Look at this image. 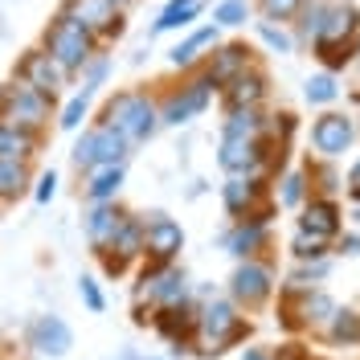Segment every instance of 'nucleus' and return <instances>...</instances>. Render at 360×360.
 I'll list each match as a JSON object with an SVG mask.
<instances>
[{
	"instance_id": "nucleus-1",
	"label": "nucleus",
	"mask_w": 360,
	"mask_h": 360,
	"mask_svg": "<svg viewBox=\"0 0 360 360\" xmlns=\"http://www.w3.org/2000/svg\"><path fill=\"white\" fill-rule=\"evenodd\" d=\"M98 123L115 127L131 148L148 143V139L164 127L160 103L148 94V90H115L111 98H107V107H103V119H98Z\"/></svg>"
},
{
	"instance_id": "nucleus-2",
	"label": "nucleus",
	"mask_w": 360,
	"mask_h": 360,
	"mask_svg": "<svg viewBox=\"0 0 360 360\" xmlns=\"http://www.w3.org/2000/svg\"><path fill=\"white\" fill-rule=\"evenodd\" d=\"M41 49L66 70V74H82V70L103 53L98 37H94L74 13H66V8H58V17L49 21V29H45V37H41Z\"/></svg>"
},
{
	"instance_id": "nucleus-3",
	"label": "nucleus",
	"mask_w": 360,
	"mask_h": 360,
	"mask_svg": "<svg viewBox=\"0 0 360 360\" xmlns=\"http://www.w3.org/2000/svg\"><path fill=\"white\" fill-rule=\"evenodd\" d=\"M311 53L323 62L328 74L352 66L360 53V4L352 0H332V13H328V25L319 33V41L311 45Z\"/></svg>"
},
{
	"instance_id": "nucleus-4",
	"label": "nucleus",
	"mask_w": 360,
	"mask_h": 360,
	"mask_svg": "<svg viewBox=\"0 0 360 360\" xmlns=\"http://www.w3.org/2000/svg\"><path fill=\"white\" fill-rule=\"evenodd\" d=\"M250 336V319L238 315L233 299H209L201 311H197V344H201V356H221L225 348L242 344Z\"/></svg>"
},
{
	"instance_id": "nucleus-5",
	"label": "nucleus",
	"mask_w": 360,
	"mask_h": 360,
	"mask_svg": "<svg viewBox=\"0 0 360 360\" xmlns=\"http://www.w3.org/2000/svg\"><path fill=\"white\" fill-rule=\"evenodd\" d=\"M49 111H53V98L33 86H25L21 78H13V82L0 86V123H13L21 131L37 135L49 123Z\"/></svg>"
},
{
	"instance_id": "nucleus-6",
	"label": "nucleus",
	"mask_w": 360,
	"mask_h": 360,
	"mask_svg": "<svg viewBox=\"0 0 360 360\" xmlns=\"http://www.w3.org/2000/svg\"><path fill=\"white\" fill-rule=\"evenodd\" d=\"M127 152H131V143L115 131V127L94 123V127H86L82 139L74 143V168L90 176V172H98V168H115V164H123Z\"/></svg>"
},
{
	"instance_id": "nucleus-7",
	"label": "nucleus",
	"mask_w": 360,
	"mask_h": 360,
	"mask_svg": "<svg viewBox=\"0 0 360 360\" xmlns=\"http://www.w3.org/2000/svg\"><path fill=\"white\" fill-rule=\"evenodd\" d=\"M213 82H209V74L197 70L188 82H180L176 90H168L164 98H160V119H164V127H184V123H193L197 115H205V107L213 103Z\"/></svg>"
},
{
	"instance_id": "nucleus-8",
	"label": "nucleus",
	"mask_w": 360,
	"mask_h": 360,
	"mask_svg": "<svg viewBox=\"0 0 360 360\" xmlns=\"http://www.w3.org/2000/svg\"><path fill=\"white\" fill-rule=\"evenodd\" d=\"M221 201L229 209V217L238 221H250V217H262L270 221V197H266V180L262 176H229L221 188Z\"/></svg>"
},
{
	"instance_id": "nucleus-9",
	"label": "nucleus",
	"mask_w": 360,
	"mask_h": 360,
	"mask_svg": "<svg viewBox=\"0 0 360 360\" xmlns=\"http://www.w3.org/2000/svg\"><path fill=\"white\" fill-rule=\"evenodd\" d=\"M270 295H274V270L266 262H258V258H246V262H238V270L229 274V299L238 303V307H262Z\"/></svg>"
},
{
	"instance_id": "nucleus-10",
	"label": "nucleus",
	"mask_w": 360,
	"mask_h": 360,
	"mask_svg": "<svg viewBox=\"0 0 360 360\" xmlns=\"http://www.w3.org/2000/svg\"><path fill=\"white\" fill-rule=\"evenodd\" d=\"M356 119L344 111H323L319 119L311 123V148L319 152L323 160H340L352 143H356Z\"/></svg>"
},
{
	"instance_id": "nucleus-11",
	"label": "nucleus",
	"mask_w": 360,
	"mask_h": 360,
	"mask_svg": "<svg viewBox=\"0 0 360 360\" xmlns=\"http://www.w3.org/2000/svg\"><path fill=\"white\" fill-rule=\"evenodd\" d=\"M62 8H66V13H74L78 21L86 25L90 33L98 37V45H107V41H115V37H123V29H127L123 13L115 8L111 0H66Z\"/></svg>"
},
{
	"instance_id": "nucleus-12",
	"label": "nucleus",
	"mask_w": 360,
	"mask_h": 360,
	"mask_svg": "<svg viewBox=\"0 0 360 360\" xmlns=\"http://www.w3.org/2000/svg\"><path fill=\"white\" fill-rule=\"evenodd\" d=\"M180 250H184V229L172 217L152 213V221H143V258L156 266H172Z\"/></svg>"
},
{
	"instance_id": "nucleus-13",
	"label": "nucleus",
	"mask_w": 360,
	"mask_h": 360,
	"mask_svg": "<svg viewBox=\"0 0 360 360\" xmlns=\"http://www.w3.org/2000/svg\"><path fill=\"white\" fill-rule=\"evenodd\" d=\"M254 66V49H250L246 41H221L209 58H205V74H209V82L217 90H225L233 78H242L246 70Z\"/></svg>"
},
{
	"instance_id": "nucleus-14",
	"label": "nucleus",
	"mask_w": 360,
	"mask_h": 360,
	"mask_svg": "<svg viewBox=\"0 0 360 360\" xmlns=\"http://www.w3.org/2000/svg\"><path fill=\"white\" fill-rule=\"evenodd\" d=\"M17 78H21L25 86L41 90V94H49V98H58V90L66 86V70L58 66L45 49H25L21 62H17Z\"/></svg>"
},
{
	"instance_id": "nucleus-15",
	"label": "nucleus",
	"mask_w": 360,
	"mask_h": 360,
	"mask_svg": "<svg viewBox=\"0 0 360 360\" xmlns=\"http://www.w3.org/2000/svg\"><path fill=\"white\" fill-rule=\"evenodd\" d=\"M217 45H221V29L213 21L197 25V29H188V37H184L176 49H168V66L172 70H201L205 58H209Z\"/></svg>"
},
{
	"instance_id": "nucleus-16",
	"label": "nucleus",
	"mask_w": 360,
	"mask_h": 360,
	"mask_svg": "<svg viewBox=\"0 0 360 360\" xmlns=\"http://www.w3.org/2000/svg\"><path fill=\"white\" fill-rule=\"evenodd\" d=\"M266 90H270V78H266V70L254 66L242 74V78H233L229 86L221 90V103H225V115L229 111H250V107H262V98H266Z\"/></svg>"
},
{
	"instance_id": "nucleus-17",
	"label": "nucleus",
	"mask_w": 360,
	"mask_h": 360,
	"mask_svg": "<svg viewBox=\"0 0 360 360\" xmlns=\"http://www.w3.org/2000/svg\"><path fill=\"white\" fill-rule=\"evenodd\" d=\"M299 229H303V233H315V238L336 242L340 229H344V213H340L336 197H311V201L303 205V213H299Z\"/></svg>"
},
{
	"instance_id": "nucleus-18",
	"label": "nucleus",
	"mask_w": 360,
	"mask_h": 360,
	"mask_svg": "<svg viewBox=\"0 0 360 360\" xmlns=\"http://www.w3.org/2000/svg\"><path fill=\"white\" fill-rule=\"evenodd\" d=\"M127 221V213L119 209V205H94L86 213V242L94 246V254H107L115 246V238H119V229Z\"/></svg>"
},
{
	"instance_id": "nucleus-19",
	"label": "nucleus",
	"mask_w": 360,
	"mask_h": 360,
	"mask_svg": "<svg viewBox=\"0 0 360 360\" xmlns=\"http://www.w3.org/2000/svg\"><path fill=\"white\" fill-rule=\"evenodd\" d=\"M29 344L41 352V356H66L70 344H74V332L62 315H41L33 328H29Z\"/></svg>"
},
{
	"instance_id": "nucleus-20",
	"label": "nucleus",
	"mask_w": 360,
	"mask_h": 360,
	"mask_svg": "<svg viewBox=\"0 0 360 360\" xmlns=\"http://www.w3.org/2000/svg\"><path fill=\"white\" fill-rule=\"evenodd\" d=\"M266 238H270V221L250 217V221H238L225 233V250H229L238 262H246V258H258V250L266 246Z\"/></svg>"
},
{
	"instance_id": "nucleus-21",
	"label": "nucleus",
	"mask_w": 360,
	"mask_h": 360,
	"mask_svg": "<svg viewBox=\"0 0 360 360\" xmlns=\"http://www.w3.org/2000/svg\"><path fill=\"white\" fill-rule=\"evenodd\" d=\"M152 328H156L168 344L184 348L188 340H197V311H193V307H164V311L152 315Z\"/></svg>"
},
{
	"instance_id": "nucleus-22",
	"label": "nucleus",
	"mask_w": 360,
	"mask_h": 360,
	"mask_svg": "<svg viewBox=\"0 0 360 360\" xmlns=\"http://www.w3.org/2000/svg\"><path fill=\"white\" fill-rule=\"evenodd\" d=\"M205 13V0H168L152 21V33H176V29H197Z\"/></svg>"
},
{
	"instance_id": "nucleus-23",
	"label": "nucleus",
	"mask_w": 360,
	"mask_h": 360,
	"mask_svg": "<svg viewBox=\"0 0 360 360\" xmlns=\"http://www.w3.org/2000/svg\"><path fill=\"white\" fill-rule=\"evenodd\" d=\"M336 299L328 291H303L299 295V307H295V315H299V328H328L332 323V315H336Z\"/></svg>"
},
{
	"instance_id": "nucleus-24",
	"label": "nucleus",
	"mask_w": 360,
	"mask_h": 360,
	"mask_svg": "<svg viewBox=\"0 0 360 360\" xmlns=\"http://www.w3.org/2000/svg\"><path fill=\"white\" fill-rule=\"evenodd\" d=\"M270 131V119L262 115V107L250 111H229L221 123V139H262Z\"/></svg>"
},
{
	"instance_id": "nucleus-25",
	"label": "nucleus",
	"mask_w": 360,
	"mask_h": 360,
	"mask_svg": "<svg viewBox=\"0 0 360 360\" xmlns=\"http://www.w3.org/2000/svg\"><path fill=\"white\" fill-rule=\"evenodd\" d=\"M328 13H332V0H303L299 17H295V41L315 45L323 25H328Z\"/></svg>"
},
{
	"instance_id": "nucleus-26",
	"label": "nucleus",
	"mask_w": 360,
	"mask_h": 360,
	"mask_svg": "<svg viewBox=\"0 0 360 360\" xmlns=\"http://www.w3.org/2000/svg\"><path fill=\"white\" fill-rule=\"evenodd\" d=\"M123 164H115V168H98V172H90L86 184H82V193H86L90 205H111L119 197V188H123Z\"/></svg>"
},
{
	"instance_id": "nucleus-27",
	"label": "nucleus",
	"mask_w": 360,
	"mask_h": 360,
	"mask_svg": "<svg viewBox=\"0 0 360 360\" xmlns=\"http://www.w3.org/2000/svg\"><path fill=\"white\" fill-rule=\"evenodd\" d=\"M33 152H37V135L21 131L13 123H0V160H21V164H29Z\"/></svg>"
},
{
	"instance_id": "nucleus-28",
	"label": "nucleus",
	"mask_w": 360,
	"mask_h": 360,
	"mask_svg": "<svg viewBox=\"0 0 360 360\" xmlns=\"http://www.w3.org/2000/svg\"><path fill=\"white\" fill-rule=\"evenodd\" d=\"M323 336H328V344H336V348H352V344H360V311L340 307V311L332 315V323L323 328Z\"/></svg>"
},
{
	"instance_id": "nucleus-29",
	"label": "nucleus",
	"mask_w": 360,
	"mask_h": 360,
	"mask_svg": "<svg viewBox=\"0 0 360 360\" xmlns=\"http://www.w3.org/2000/svg\"><path fill=\"white\" fill-rule=\"evenodd\" d=\"M111 250L119 254V258H127V262L143 258V217L127 213V221H123V229H119V238H115Z\"/></svg>"
},
{
	"instance_id": "nucleus-30",
	"label": "nucleus",
	"mask_w": 360,
	"mask_h": 360,
	"mask_svg": "<svg viewBox=\"0 0 360 360\" xmlns=\"http://www.w3.org/2000/svg\"><path fill=\"white\" fill-rule=\"evenodd\" d=\"M303 98L311 103V107H332L340 98V82H336V74H311L307 82H303Z\"/></svg>"
},
{
	"instance_id": "nucleus-31",
	"label": "nucleus",
	"mask_w": 360,
	"mask_h": 360,
	"mask_svg": "<svg viewBox=\"0 0 360 360\" xmlns=\"http://www.w3.org/2000/svg\"><path fill=\"white\" fill-rule=\"evenodd\" d=\"M254 17V4L250 0H217L213 4V25L217 29H242Z\"/></svg>"
},
{
	"instance_id": "nucleus-32",
	"label": "nucleus",
	"mask_w": 360,
	"mask_h": 360,
	"mask_svg": "<svg viewBox=\"0 0 360 360\" xmlns=\"http://www.w3.org/2000/svg\"><path fill=\"white\" fill-rule=\"evenodd\" d=\"M336 242H328V238H315V233H303V229H295L291 238V254L299 262H323L328 254H332Z\"/></svg>"
},
{
	"instance_id": "nucleus-33",
	"label": "nucleus",
	"mask_w": 360,
	"mask_h": 360,
	"mask_svg": "<svg viewBox=\"0 0 360 360\" xmlns=\"http://www.w3.org/2000/svg\"><path fill=\"white\" fill-rule=\"evenodd\" d=\"M29 184V168L21 160H0V197L4 201H17Z\"/></svg>"
},
{
	"instance_id": "nucleus-34",
	"label": "nucleus",
	"mask_w": 360,
	"mask_h": 360,
	"mask_svg": "<svg viewBox=\"0 0 360 360\" xmlns=\"http://www.w3.org/2000/svg\"><path fill=\"white\" fill-rule=\"evenodd\" d=\"M258 41L266 45L270 53H295V37L287 33V25H270V21H254Z\"/></svg>"
},
{
	"instance_id": "nucleus-35",
	"label": "nucleus",
	"mask_w": 360,
	"mask_h": 360,
	"mask_svg": "<svg viewBox=\"0 0 360 360\" xmlns=\"http://www.w3.org/2000/svg\"><path fill=\"white\" fill-rule=\"evenodd\" d=\"M254 8H258V17L270 25H287L299 17V8H303V0H254Z\"/></svg>"
},
{
	"instance_id": "nucleus-36",
	"label": "nucleus",
	"mask_w": 360,
	"mask_h": 360,
	"mask_svg": "<svg viewBox=\"0 0 360 360\" xmlns=\"http://www.w3.org/2000/svg\"><path fill=\"white\" fill-rule=\"evenodd\" d=\"M307 172H287L283 176V188H278V205H287V209H303L307 205Z\"/></svg>"
},
{
	"instance_id": "nucleus-37",
	"label": "nucleus",
	"mask_w": 360,
	"mask_h": 360,
	"mask_svg": "<svg viewBox=\"0 0 360 360\" xmlns=\"http://www.w3.org/2000/svg\"><path fill=\"white\" fill-rule=\"evenodd\" d=\"M303 172H307V180H319L311 197H336V188H340V172L332 168V160H328V164H307Z\"/></svg>"
},
{
	"instance_id": "nucleus-38",
	"label": "nucleus",
	"mask_w": 360,
	"mask_h": 360,
	"mask_svg": "<svg viewBox=\"0 0 360 360\" xmlns=\"http://www.w3.org/2000/svg\"><path fill=\"white\" fill-rule=\"evenodd\" d=\"M86 111H90V94H74L66 107H62V115H58V127H62V131H78L82 119H86Z\"/></svg>"
},
{
	"instance_id": "nucleus-39",
	"label": "nucleus",
	"mask_w": 360,
	"mask_h": 360,
	"mask_svg": "<svg viewBox=\"0 0 360 360\" xmlns=\"http://www.w3.org/2000/svg\"><path fill=\"white\" fill-rule=\"evenodd\" d=\"M107 74H111V58H107V53H98V58L82 70V94H94V90L107 82Z\"/></svg>"
},
{
	"instance_id": "nucleus-40",
	"label": "nucleus",
	"mask_w": 360,
	"mask_h": 360,
	"mask_svg": "<svg viewBox=\"0 0 360 360\" xmlns=\"http://www.w3.org/2000/svg\"><path fill=\"white\" fill-rule=\"evenodd\" d=\"M78 295H82V303H86L94 315L107 307V299H103V291H98V283H94V278H78Z\"/></svg>"
},
{
	"instance_id": "nucleus-41",
	"label": "nucleus",
	"mask_w": 360,
	"mask_h": 360,
	"mask_svg": "<svg viewBox=\"0 0 360 360\" xmlns=\"http://www.w3.org/2000/svg\"><path fill=\"white\" fill-rule=\"evenodd\" d=\"M53 193H58V176H53V172H45V176L37 180V193H33V197H37V205H49V201H53Z\"/></svg>"
},
{
	"instance_id": "nucleus-42",
	"label": "nucleus",
	"mask_w": 360,
	"mask_h": 360,
	"mask_svg": "<svg viewBox=\"0 0 360 360\" xmlns=\"http://www.w3.org/2000/svg\"><path fill=\"white\" fill-rule=\"evenodd\" d=\"M336 250H340V254H352V258H360V229H356V233H340Z\"/></svg>"
},
{
	"instance_id": "nucleus-43",
	"label": "nucleus",
	"mask_w": 360,
	"mask_h": 360,
	"mask_svg": "<svg viewBox=\"0 0 360 360\" xmlns=\"http://www.w3.org/2000/svg\"><path fill=\"white\" fill-rule=\"evenodd\" d=\"M274 360H307V352H303L299 344H287V348H278V352H274Z\"/></svg>"
},
{
	"instance_id": "nucleus-44",
	"label": "nucleus",
	"mask_w": 360,
	"mask_h": 360,
	"mask_svg": "<svg viewBox=\"0 0 360 360\" xmlns=\"http://www.w3.org/2000/svg\"><path fill=\"white\" fill-rule=\"evenodd\" d=\"M242 360H274V352H266V348H246Z\"/></svg>"
},
{
	"instance_id": "nucleus-45",
	"label": "nucleus",
	"mask_w": 360,
	"mask_h": 360,
	"mask_svg": "<svg viewBox=\"0 0 360 360\" xmlns=\"http://www.w3.org/2000/svg\"><path fill=\"white\" fill-rule=\"evenodd\" d=\"M348 188H360V160L352 164V172H348Z\"/></svg>"
},
{
	"instance_id": "nucleus-46",
	"label": "nucleus",
	"mask_w": 360,
	"mask_h": 360,
	"mask_svg": "<svg viewBox=\"0 0 360 360\" xmlns=\"http://www.w3.org/2000/svg\"><path fill=\"white\" fill-rule=\"evenodd\" d=\"M115 8H119V13H123V8H127V4H131V0H111Z\"/></svg>"
},
{
	"instance_id": "nucleus-47",
	"label": "nucleus",
	"mask_w": 360,
	"mask_h": 360,
	"mask_svg": "<svg viewBox=\"0 0 360 360\" xmlns=\"http://www.w3.org/2000/svg\"><path fill=\"white\" fill-rule=\"evenodd\" d=\"M352 221H356V225H360V205H352Z\"/></svg>"
},
{
	"instance_id": "nucleus-48",
	"label": "nucleus",
	"mask_w": 360,
	"mask_h": 360,
	"mask_svg": "<svg viewBox=\"0 0 360 360\" xmlns=\"http://www.w3.org/2000/svg\"><path fill=\"white\" fill-rule=\"evenodd\" d=\"M352 66H356V70H360V53H356V62H352Z\"/></svg>"
},
{
	"instance_id": "nucleus-49",
	"label": "nucleus",
	"mask_w": 360,
	"mask_h": 360,
	"mask_svg": "<svg viewBox=\"0 0 360 360\" xmlns=\"http://www.w3.org/2000/svg\"><path fill=\"white\" fill-rule=\"evenodd\" d=\"M152 360H160V356H152Z\"/></svg>"
}]
</instances>
